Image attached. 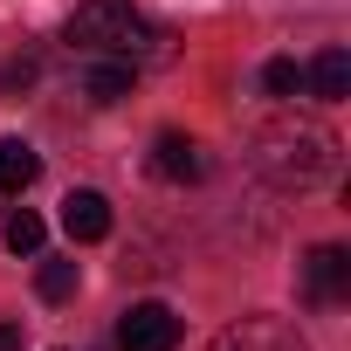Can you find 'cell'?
Listing matches in <instances>:
<instances>
[{"instance_id": "cell-1", "label": "cell", "mask_w": 351, "mask_h": 351, "mask_svg": "<svg viewBox=\"0 0 351 351\" xmlns=\"http://www.w3.org/2000/svg\"><path fill=\"white\" fill-rule=\"evenodd\" d=\"M69 49H83V56H110V62H138V56H152V49H165V35L131 8V0H83V8L69 14Z\"/></svg>"}, {"instance_id": "cell-2", "label": "cell", "mask_w": 351, "mask_h": 351, "mask_svg": "<svg viewBox=\"0 0 351 351\" xmlns=\"http://www.w3.org/2000/svg\"><path fill=\"white\" fill-rule=\"evenodd\" d=\"M255 165L269 172L276 186H317L324 172L337 165V145H330V131H317V124H262L255 131Z\"/></svg>"}, {"instance_id": "cell-3", "label": "cell", "mask_w": 351, "mask_h": 351, "mask_svg": "<svg viewBox=\"0 0 351 351\" xmlns=\"http://www.w3.org/2000/svg\"><path fill=\"white\" fill-rule=\"evenodd\" d=\"M117 344L124 351H180V317L165 303H131L117 317Z\"/></svg>"}, {"instance_id": "cell-4", "label": "cell", "mask_w": 351, "mask_h": 351, "mask_svg": "<svg viewBox=\"0 0 351 351\" xmlns=\"http://www.w3.org/2000/svg\"><path fill=\"white\" fill-rule=\"evenodd\" d=\"M303 289H310V303H337V296H351V248H337V241L310 248V262H303Z\"/></svg>"}, {"instance_id": "cell-5", "label": "cell", "mask_w": 351, "mask_h": 351, "mask_svg": "<svg viewBox=\"0 0 351 351\" xmlns=\"http://www.w3.org/2000/svg\"><path fill=\"white\" fill-rule=\"evenodd\" d=\"M152 172H158L165 186H193L200 172H207V158H200V145L186 131H158L152 138Z\"/></svg>"}, {"instance_id": "cell-6", "label": "cell", "mask_w": 351, "mask_h": 351, "mask_svg": "<svg viewBox=\"0 0 351 351\" xmlns=\"http://www.w3.org/2000/svg\"><path fill=\"white\" fill-rule=\"evenodd\" d=\"M214 351H303V337H296L282 317H241L234 330L214 337Z\"/></svg>"}, {"instance_id": "cell-7", "label": "cell", "mask_w": 351, "mask_h": 351, "mask_svg": "<svg viewBox=\"0 0 351 351\" xmlns=\"http://www.w3.org/2000/svg\"><path fill=\"white\" fill-rule=\"evenodd\" d=\"M62 228H69V241H104L110 234V200L97 186H76L62 200Z\"/></svg>"}, {"instance_id": "cell-8", "label": "cell", "mask_w": 351, "mask_h": 351, "mask_svg": "<svg viewBox=\"0 0 351 351\" xmlns=\"http://www.w3.org/2000/svg\"><path fill=\"white\" fill-rule=\"evenodd\" d=\"M303 90H310L317 104H344V97H351V56H344V49H324V56L303 69Z\"/></svg>"}, {"instance_id": "cell-9", "label": "cell", "mask_w": 351, "mask_h": 351, "mask_svg": "<svg viewBox=\"0 0 351 351\" xmlns=\"http://www.w3.org/2000/svg\"><path fill=\"white\" fill-rule=\"evenodd\" d=\"M131 83H138V62H110V56H97V69L83 76V97L110 110V104H124V97H131Z\"/></svg>"}, {"instance_id": "cell-10", "label": "cell", "mask_w": 351, "mask_h": 351, "mask_svg": "<svg viewBox=\"0 0 351 351\" xmlns=\"http://www.w3.org/2000/svg\"><path fill=\"white\" fill-rule=\"evenodd\" d=\"M35 172H42V158L28 138H0V193H28Z\"/></svg>"}, {"instance_id": "cell-11", "label": "cell", "mask_w": 351, "mask_h": 351, "mask_svg": "<svg viewBox=\"0 0 351 351\" xmlns=\"http://www.w3.org/2000/svg\"><path fill=\"white\" fill-rule=\"evenodd\" d=\"M76 282H83L76 262H42V269H35V296H42V303H69Z\"/></svg>"}, {"instance_id": "cell-12", "label": "cell", "mask_w": 351, "mask_h": 351, "mask_svg": "<svg viewBox=\"0 0 351 351\" xmlns=\"http://www.w3.org/2000/svg\"><path fill=\"white\" fill-rule=\"evenodd\" d=\"M42 241H49L42 214H28V207H21V214L8 221V248H14V255H42Z\"/></svg>"}, {"instance_id": "cell-13", "label": "cell", "mask_w": 351, "mask_h": 351, "mask_svg": "<svg viewBox=\"0 0 351 351\" xmlns=\"http://www.w3.org/2000/svg\"><path fill=\"white\" fill-rule=\"evenodd\" d=\"M262 90L269 97H303V69L289 56H276V62H262Z\"/></svg>"}, {"instance_id": "cell-14", "label": "cell", "mask_w": 351, "mask_h": 351, "mask_svg": "<svg viewBox=\"0 0 351 351\" xmlns=\"http://www.w3.org/2000/svg\"><path fill=\"white\" fill-rule=\"evenodd\" d=\"M28 83H35V56H21V62L0 69V90H28Z\"/></svg>"}, {"instance_id": "cell-15", "label": "cell", "mask_w": 351, "mask_h": 351, "mask_svg": "<svg viewBox=\"0 0 351 351\" xmlns=\"http://www.w3.org/2000/svg\"><path fill=\"white\" fill-rule=\"evenodd\" d=\"M0 351H21V324H0Z\"/></svg>"}]
</instances>
